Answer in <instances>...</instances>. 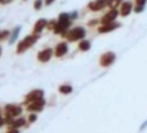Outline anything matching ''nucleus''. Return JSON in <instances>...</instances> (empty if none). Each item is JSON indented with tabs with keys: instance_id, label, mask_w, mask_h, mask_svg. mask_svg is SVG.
I'll use <instances>...</instances> for the list:
<instances>
[{
	"instance_id": "obj_1",
	"label": "nucleus",
	"mask_w": 147,
	"mask_h": 133,
	"mask_svg": "<svg viewBox=\"0 0 147 133\" xmlns=\"http://www.w3.org/2000/svg\"><path fill=\"white\" fill-rule=\"evenodd\" d=\"M71 18H70V14H68L67 13H62L59 15V19H58V22L57 23L56 28L54 29V32L56 34H61L63 35H65L67 34V31L69 28V26L71 25Z\"/></svg>"
},
{
	"instance_id": "obj_2",
	"label": "nucleus",
	"mask_w": 147,
	"mask_h": 133,
	"mask_svg": "<svg viewBox=\"0 0 147 133\" xmlns=\"http://www.w3.org/2000/svg\"><path fill=\"white\" fill-rule=\"evenodd\" d=\"M39 38H40V35L39 34L34 33V35H27L26 37L24 38L23 41H21L20 42H19V44L17 45L16 52L18 54H21L23 52H24L27 49L31 47L36 42V41Z\"/></svg>"
},
{
	"instance_id": "obj_3",
	"label": "nucleus",
	"mask_w": 147,
	"mask_h": 133,
	"mask_svg": "<svg viewBox=\"0 0 147 133\" xmlns=\"http://www.w3.org/2000/svg\"><path fill=\"white\" fill-rule=\"evenodd\" d=\"M85 35H86V31L82 27H76L67 32L66 38L68 41L73 42L84 38Z\"/></svg>"
},
{
	"instance_id": "obj_4",
	"label": "nucleus",
	"mask_w": 147,
	"mask_h": 133,
	"mask_svg": "<svg viewBox=\"0 0 147 133\" xmlns=\"http://www.w3.org/2000/svg\"><path fill=\"white\" fill-rule=\"evenodd\" d=\"M116 55L113 52H107L103 53L99 58V64L102 67H109L115 62Z\"/></svg>"
},
{
	"instance_id": "obj_5",
	"label": "nucleus",
	"mask_w": 147,
	"mask_h": 133,
	"mask_svg": "<svg viewBox=\"0 0 147 133\" xmlns=\"http://www.w3.org/2000/svg\"><path fill=\"white\" fill-rule=\"evenodd\" d=\"M42 98H44V91L41 89H34L26 95L24 103L29 105L31 102H34L35 100H40Z\"/></svg>"
},
{
	"instance_id": "obj_6",
	"label": "nucleus",
	"mask_w": 147,
	"mask_h": 133,
	"mask_svg": "<svg viewBox=\"0 0 147 133\" xmlns=\"http://www.w3.org/2000/svg\"><path fill=\"white\" fill-rule=\"evenodd\" d=\"M45 105V100L44 98L31 102L28 105L27 111L30 112H40L43 111Z\"/></svg>"
},
{
	"instance_id": "obj_7",
	"label": "nucleus",
	"mask_w": 147,
	"mask_h": 133,
	"mask_svg": "<svg viewBox=\"0 0 147 133\" xmlns=\"http://www.w3.org/2000/svg\"><path fill=\"white\" fill-rule=\"evenodd\" d=\"M5 111V115L8 117H15L20 115L22 113V108L18 105H7L4 108Z\"/></svg>"
},
{
	"instance_id": "obj_8",
	"label": "nucleus",
	"mask_w": 147,
	"mask_h": 133,
	"mask_svg": "<svg viewBox=\"0 0 147 133\" xmlns=\"http://www.w3.org/2000/svg\"><path fill=\"white\" fill-rule=\"evenodd\" d=\"M119 15V11L116 9H112L110 11H109L101 20V24H108L110 23L114 22L116 18Z\"/></svg>"
},
{
	"instance_id": "obj_9",
	"label": "nucleus",
	"mask_w": 147,
	"mask_h": 133,
	"mask_svg": "<svg viewBox=\"0 0 147 133\" xmlns=\"http://www.w3.org/2000/svg\"><path fill=\"white\" fill-rule=\"evenodd\" d=\"M108 6V0H94L88 3V9L92 11H99Z\"/></svg>"
},
{
	"instance_id": "obj_10",
	"label": "nucleus",
	"mask_w": 147,
	"mask_h": 133,
	"mask_svg": "<svg viewBox=\"0 0 147 133\" xmlns=\"http://www.w3.org/2000/svg\"><path fill=\"white\" fill-rule=\"evenodd\" d=\"M53 55V51L51 48H45L44 50L40 51L37 54V59L41 62H47L51 60V56Z\"/></svg>"
},
{
	"instance_id": "obj_11",
	"label": "nucleus",
	"mask_w": 147,
	"mask_h": 133,
	"mask_svg": "<svg viewBox=\"0 0 147 133\" xmlns=\"http://www.w3.org/2000/svg\"><path fill=\"white\" fill-rule=\"evenodd\" d=\"M120 25H121V24L118 22L110 23V24H102V26H100L98 29V31L99 33H109V32H111L114 30L119 28Z\"/></svg>"
},
{
	"instance_id": "obj_12",
	"label": "nucleus",
	"mask_w": 147,
	"mask_h": 133,
	"mask_svg": "<svg viewBox=\"0 0 147 133\" xmlns=\"http://www.w3.org/2000/svg\"><path fill=\"white\" fill-rule=\"evenodd\" d=\"M68 51V46L66 42H61L57 45L55 50V56L57 57H61L65 55Z\"/></svg>"
},
{
	"instance_id": "obj_13",
	"label": "nucleus",
	"mask_w": 147,
	"mask_h": 133,
	"mask_svg": "<svg viewBox=\"0 0 147 133\" xmlns=\"http://www.w3.org/2000/svg\"><path fill=\"white\" fill-rule=\"evenodd\" d=\"M132 10H133V5L130 2H129V1L124 2L121 5V8H120L121 16H123V17L128 16L131 13Z\"/></svg>"
},
{
	"instance_id": "obj_14",
	"label": "nucleus",
	"mask_w": 147,
	"mask_h": 133,
	"mask_svg": "<svg viewBox=\"0 0 147 133\" xmlns=\"http://www.w3.org/2000/svg\"><path fill=\"white\" fill-rule=\"evenodd\" d=\"M47 25V20L45 19H40L37 20L34 26V33L40 34Z\"/></svg>"
},
{
	"instance_id": "obj_15",
	"label": "nucleus",
	"mask_w": 147,
	"mask_h": 133,
	"mask_svg": "<svg viewBox=\"0 0 147 133\" xmlns=\"http://www.w3.org/2000/svg\"><path fill=\"white\" fill-rule=\"evenodd\" d=\"M20 31H21V26H16V27L13 29V32H12V34L10 35V39H9V44L13 45L15 41H16V40H17L18 37H19V35H20Z\"/></svg>"
},
{
	"instance_id": "obj_16",
	"label": "nucleus",
	"mask_w": 147,
	"mask_h": 133,
	"mask_svg": "<svg viewBox=\"0 0 147 133\" xmlns=\"http://www.w3.org/2000/svg\"><path fill=\"white\" fill-rule=\"evenodd\" d=\"M58 90H59V92L61 94H62L64 95H67V94H70L72 93L73 88L71 85H69V84H62V85H61L59 87Z\"/></svg>"
},
{
	"instance_id": "obj_17",
	"label": "nucleus",
	"mask_w": 147,
	"mask_h": 133,
	"mask_svg": "<svg viewBox=\"0 0 147 133\" xmlns=\"http://www.w3.org/2000/svg\"><path fill=\"white\" fill-rule=\"evenodd\" d=\"M26 124V121L24 118H19L15 121H13L10 126H11V128H15V129H18L20 127H22L24 125Z\"/></svg>"
},
{
	"instance_id": "obj_18",
	"label": "nucleus",
	"mask_w": 147,
	"mask_h": 133,
	"mask_svg": "<svg viewBox=\"0 0 147 133\" xmlns=\"http://www.w3.org/2000/svg\"><path fill=\"white\" fill-rule=\"evenodd\" d=\"M78 47L81 51L82 52H87L90 49L91 44L88 41H86V40H83L82 41H80L79 44H78Z\"/></svg>"
},
{
	"instance_id": "obj_19",
	"label": "nucleus",
	"mask_w": 147,
	"mask_h": 133,
	"mask_svg": "<svg viewBox=\"0 0 147 133\" xmlns=\"http://www.w3.org/2000/svg\"><path fill=\"white\" fill-rule=\"evenodd\" d=\"M123 0H108V6L112 10V9H116Z\"/></svg>"
},
{
	"instance_id": "obj_20",
	"label": "nucleus",
	"mask_w": 147,
	"mask_h": 133,
	"mask_svg": "<svg viewBox=\"0 0 147 133\" xmlns=\"http://www.w3.org/2000/svg\"><path fill=\"white\" fill-rule=\"evenodd\" d=\"M42 1L43 0H35L34 3V8L36 10H40L42 7Z\"/></svg>"
},
{
	"instance_id": "obj_21",
	"label": "nucleus",
	"mask_w": 147,
	"mask_h": 133,
	"mask_svg": "<svg viewBox=\"0 0 147 133\" xmlns=\"http://www.w3.org/2000/svg\"><path fill=\"white\" fill-rule=\"evenodd\" d=\"M57 23L56 20H51L49 22H47V29L49 30H54L56 28V25H57Z\"/></svg>"
},
{
	"instance_id": "obj_22",
	"label": "nucleus",
	"mask_w": 147,
	"mask_h": 133,
	"mask_svg": "<svg viewBox=\"0 0 147 133\" xmlns=\"http://www.w3.org/2000/svg\"><path fill=\"white\" fill-rule=\"evenodd\" d=\"M37 120V115L34 114V113H31L30 115H29V118H28V121L30 122V123H34Z\"/></svg>"
},
{
	"instance_id": "obj_23",
	"label": "nucleus",
	"mask_w": 147,
	"mask_h": 133,
	"mask_svg": "<svg viewBox=\"0 0 147 133\" xmlns=\"http://www.w3.org/2000/svg\"><path fill=\"white\" fill-rule=\"evenodd\" d=\"M145 10V6H140V5H136V7L134 8V11L139 14V13H141Z\"/></svg>"
},
{
	"instance_id": "obj_24",
	"label": "nucleus",
	"mask_w": 147,
	"mask_h": 133,
	"mask_svg": "<svg viewBox=\"0 0 147 133\" xmlns=\"http://www.w3.org/2000/svg\"><path fill=\"white\" fill-rule=\"evenodd\" d=\"M9 31H2L1 32V37H2V40H4V39H6V38H8L9 36Z\"/></svg>"
},
{
	"instance_id": "obj_25",
	"label": "nucleus",
	"mask_w": 147,
	"mask_h": 133,
	"mask_svg": "<svg viewBox=\"0 0 147 133\" xmlns=\"http://www.w3.org/2000/svg\"><path fill=\"white\" fill-rule=\"evenodd\" d=\"M147 0H136V5H140V6H145Z\"/></svg>"
},
{
	"instance_id": "obj_26",
	"label": "nucleus",
	"mask_w": 147,
	"mask_h": 133,
	"mask_svg": "<svg viewBox=\"0 0 147 133\" xmlns=\"http://www.w3.org/2000/svg\"><path fill=\"white\" fill-rule=\"evenodd\" d=\"M70 18H71V20L77 19L78 18V13L77 12H73V13L70 14Z\"/></svg>"
},
{
	"instance_id": "obj_27",
	"label": "nucleus",
	"mask_w": 147,
	"mask_h": 133,
	"mask_svg": "<svg viewBox=\"0 0 147 133\" xmlns=\"http://www.w3.org/2000/svg\"><path fill=\"white\" fill-rule=\"evenodd\" d=\"M6 133H20V131L18 129H15V128H11L9 132H7Z\"/></svg>"
},
{
	"instance_id": "obj_28",
	"label": "nucleus",
	"mask_w": 147,
	"mask_h": 133,
	"mask_svg": "<svg viewBox=\"0 0 147 133\" xmlns=\"http://www.w3.org/2000/svg\"><path fill=\"white\" fill-rule=\"evenodd\" d=\"M147 127V121L144 122L141 126H140V131H143L145 128H146Z\"/></svg>"
},
{
	"instance_id": "obj_29",
	"label": "nucleus",
	"mask_w": 147,
	"mask_h": 133,
	"mask_svg": "<svg viewBox=\"0 0 147 133\" xmlns=\"http://www.w3.org/2000/svg\"><path fill=\"white\" fill-rule=\"evenodd\" d=\"M55 0H45V5H51L53 2H54Z\"/></svg>"
},
{
	"instance_id": "obj_30",
	"label": "nucleus",
	"mask_w": 147,
	"mask_h": 133,
	"mask_svg": "<svg viewBox=\"0 0 147 133\" xmlns=\"http://www.w3.org/2000/svg\"><path fill=\"white\" fill-rule=\"evenodd\" d=\"M4 119H3L2 117H1V115H0V127H2L3 126V124H4Z\"/></svg>"
},
{
	"instance_id": "obj_31",
	"label": "nucleus",
	"mask_w": 147,
	"mask_h": 133,
	"mask_svg": "<svg viewBox=\"0 0 147 133\" xmlns=\"http://www.w3.org/2000/svg\"><path fill=\"white\" fill-rule=\"evenodd\" d=\"M4 2H5V0H0V3H3V4H4Z\"/></svg>"
},
{
	"instance_id": "obj_32",
	"label": "nucleus",
	"mask_w": 147,
	"mask_h": 133,
	"mask_svg": "<svg viewBox=\"0 0 147 133\" xmlns=\"http://www.w3.org/2000/svg\"><path fill=\"white\" fill-rule=\"evenodd\" d=\"M1 53H2V49H1V47H0V56H1Z\"/></svg>"
},
{
	"instance_id": "obj_33",
	"label": "nucleus",
	"mask_w": 147,
	"mask_h": 133,
	"mask_svg": "<svg viewBox=\"0 0 147 133\" xmlns=\"http://www.w3.org/2000/svg\"><path fill=\"white\" fill-rule=\"evenodd\" d=\"M1 32H2V31H0V40H2V37H1Z\"/></svg>"
},
{
	"instance_id": "obj_34",
	"label": "nucleus",
	"mask_w": 147,
	"mask_h": 133,
	"mask_svg": "<svg viewBox=\"0 0 147 133\" xmlns=\"http://www.w3.org/2000/svg\"><path fill=\"white\" fill-rule=\"evenodd\" d=\"M24 1H26V0H24Z\"/></svg>"
}]
</instances>
